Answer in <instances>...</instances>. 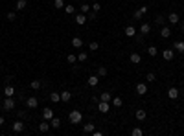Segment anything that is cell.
Instances as JSON below:
<instances>
[{
    "label": "cell",
    "instance_id": "obj_1",
    "mask_svg": "<svg viewBox=\"0 0 184 136\" xmlns=\"http://www.w3.org/2000/svg\"><path fill=\"white\" fill-rule=\"evenodd\" d=\"M68 120H70V123L77 125V123H81V122H83V114L79 112L77 109H74V110H70V114H68Z\"/></svg>",
    "mask_w": 184,
    "mask_h": 136
},
{
    "label": "cell",
    "instance_id": "obj_2",
    "mask_svg": "<svg viewBox=\"0 0 184 136\" xmlns=\"http://www.w3.org/2000/svg\"><path fill=\"white\" fill-rule=\"evenodd\" d=\"M26 107L28 109H37V105H39V99L35 98V96H29V98H26Z\"/></svg>",
    "mask_w": 184,
    "mask_h": 136
},
{
    "label": "cell",
    "instance_id": "obj_3",
    "mask_svg": "<svg viewBox=\"0 0 184 136\" xmlns=\"http://www.w3.org/2000/svg\"><path fill=\"white\" fill-rule=\"evenodd\" d=\"M2 109L4 110H13L15 109V99L13 98H6V99H4V103H2Z\"/></svg>",
    "mask_w": 184,
    "mask_h": 136
},
{
    "label": "cell",
    "instance_id": "obj_4",
    "mask_svg": "<svg viewBox=\"0 0 184 136\" xmlns=\"http://www.w3.org/2000/svg\"><path fill=\"white\" fill-rule=\"evenodd\" d=\"M98 110L103 114H107L109 110H111V105H109V101H98Z\"/></svg>",
    "mask_w": 184,
    "mask_h": 136
},
{
    "label": "cell",
    "instance_id": "obj_5",
    "mask_svg": "<svg viewBox=\"0 0 184 136\" xmlns=\"http://www.w3.org/2000/svg\"><path fill=\"white\" fill-rule=\"evenodd\" d=\"M162 57H164V61H173L175 52H173V50H162Z\"/></svg>",
    "mask_w": 184,
    "mask_h": 136
},
{
    "label": "cell",
    "instance_id": "obj_6",
    "mask_svg": "<svg viewBox=\"0 0 184 136\" xmlns=\"http://www.w3.org/2000/svg\"><path fill=\"white\" fill-rule=\"evenodd\" d=\"M136 94H138V96L147 94V85H146V83H136Z\"/></svg>",
    "mask_w": 184,
    "mask_h": 136
},
{
    "label": "cell",
    "instance_id": "obj_7",
    "mask_svg": "<svg viewBox=\"0 0 184 136\" xmlns=\"http://www.w3.org/2000/svg\"><path fill=\"white\" fill-rule=\"evenodd\" d=\"M179 94H181V92H179V88H177V87L168 88V98H170V99H177V98H179Z\"/></svg>",
    "mask_w": 184,
    "mask_h": 136
},
{
    "label": "cell",
    "instance_id": "obj_8",
    "mask_svg": "<svg viewBox=\"0 0 184 136\" xmlns=\"http://www.w3.org/2000/svg\"><path fill=\"white\" fill-rule=\"evenodd\" d=\"M168 22H170V24H179V22H181V17H179V15L173 11V13L168 15Z\"/></svg>",
    "mask_w": 184,
    "mask_h": 136
},
{
    "label": "cell",
    "instance_id": "obj_9",
    "mask_svg": "<svg viewBox=\"0 0 184 136\" xmlns=\"http://www.w3.org/2000/svg\"><path fill=\"white\" fill-rule=\"evenodd\" d=\"M11 129H13V133H22V131H24V123L21 122V120H17V122L11 125Z\"/></svg>",
    "mask_w": 184,
    "mask_h": 136
},
{
    "label": "cell",
    "instance_id": "obj_10",
    "mask_svg": "<svg viewBox=\"0 0 184 136\" xmlns=\"http://www.w3.org/2000/svg\"><path fill=\"white\" fill-rule=\"evenodd\" d=\"M170 35H171V28L164 24V26H162V29H160V37H162V39H168Z\"/></svg>",
    "mask_w": 184,
    "mask_h": 136
},
{
    "label": "cell",
    "instance_id": "obj_11",
    "mask_svg": "<svg viewBox=\"0 0 184 136\" xmlns=\"http://www.w3.org/2000/svg\"><path fill=\"white\" fill-rule=\"evenodd\" d=\"M87 21H88V18H87V15H85V13H77V15H76V22L79 24V26H83V24H85Z\"/></svg>",
    "mask_w": 184,
    "mask_h": 136
},
{
    "label": "cell",
    "instance_id": "obj_12",
    "mask_svg": "<svg viewBox=\"0 0 184 136\" xmlns=\"http://www.w3.org/2000/svg\"><path fill=\"white\" fill-rule=\"evenodd\" d=\"M129 59H131V63H133V64H140V63H142V55H140V53H136V52H135V53H131V57H129Z\"/></svg>",
    "mask_w": 184,
    "mask_h": 136
},
{
    "label": "cell",
    "instance_id": "obj_13",
    "mask_svg": "<svg viewBox=\"0 0 184 136\" xmlns=\"http://www.w3.org/2000/svg\"><path fill=\"white\" fill-rule=\"evenodd\" d=\"M146 13H147V8H146V6H142L140 9H136V11H135V18H138V21H140V18H142Z\"/></svg>",
    "mask_w": 184,
    "mask_h": 136
},
{
    "label": "cell",
    "instance_id": "obj_14",
    "mask_svg": "<svg viewBox=\"0 0 184 136\" xmlns=\"http://www.w3.org/2000/svg\"><path fill=\"white\" fill-rule=\"evenodd\" d=\"M87 83H88V87H96L99 83V75H90V77L87 79Z\"/></svg>",
    "mask_w": 184,
    "mask_h": 136
},
{
    "label": "cell",
    "instance_id": "obj_15",
    "mask_svg": "<svg viewBox=\"0 0 184 136\" xmlns=\"http://www.w3.org/2000/svg\"><path fill=\"white\" fill-rule=\"evenodd\" d=\"M70 99H72V94L68 92V90H63V92H61V101L63 103H68Z\"/></svg>",
    "mask_w": 184,
    "mask_h": 136
},
{
    "label": "cell",
    "instance_id": "obj_16",
    "mask_svg": "<svg viewBox=\"0 0 184 136\" xmlns=\"http://www.w3.org/2000/svg\"><path fill=\"white\" fill-rule=\"evenodd\" d=\"M135 116H136V120H138V122H144V120H146V110H144V109H136Z\"/></svg>",
    "mask_w": 184,
    "mask_h": 136
},
{
    "label": "cell",
    "instance_id": "obj_17",
    "mask_svg": "<svg viewBox=\"0 0 184 136\" xmlns=\"http://www.w3.org/2000/svg\"><path fill=\"white\" fill-rule=\"evenodd\" d=\"M42 118H44V120H48V122H50V120H52V118H53V110H52V109H48V107H46V109H44V110H42Z\"/></svg>",
    "mask_w": 184,
    "mask_h": 136
},
{
    "label": "cell",
    "instance_id": "obj_18",
    "mask_svg": "<svg viewBox=\"0 0 184 136\" xmlns=\"http://www.w3.org/2000/svg\"><path fill=\"white\" fill-rule=\"evenodd\" d=\"M26 6H28L26 0H17V4H15V9H17V11H22V9H26Z\"/></svg>",
    "mask_w": 184,
    "mask_h": 136
},
{
    "label": "cell",
    "instance_id": "obj_19",
    "mask_svg": "<svg viewBox=\"0 0 184 136\" xmlns=\"http://www.w3.org/2000/svg\"><path fill=\"white\" fill-rule=\"evenodd\" d=\"M4 96H6V98H13L15 96V88L11 87V85H8V87L4 88Z\"/></svg>",
    "mask_w": 184,
    "mask_h": 136
},
{
    "label": "cell",
    "instance_id": "obj_20",
    "mask_svg": "<svg viewBox=\"0 0 184 136\" xmlns=\"http://www.w3.org/2000/svg\"><path fill=\"white\" fill-rule=\"evenodd\" d=\"M39 131H41V133H48L50 131V122L48 120H44L42 123H39Z\"/></svg>",
    "mask_w": 184,
    "mask_h": 136
},
{
    "label": "cell",
    "instance_id": "obj_21",
    "mask_svg": "<svg viewBox=\"0 0 184 136\" xmlns=\"http://www.w3.org/2000/svg\"><path fill=\"white\" fill-rule=\"evenodd\" d=\"M50 127H52V129H59V127H61V120L53 116V118L50 120Z\"/></svg>",
    "mask_w": 184,
    "mask_h": 136
},
{
    "label": "cell",
    "instance_id": "obj_22",
    "mask_svg": "<svg viewBox=\"0 0 184 136\" xmlns=\"http://www.w3.org/2000/svg\"><path fill=\"white\" fill-rule=\"evenodd\" d=\"M99 101H112V94L111 92H101L99 94Z\"/></svg>",
    "mask_w": 184,
    "mask_h": 136
},
{
    "label": "cell",
    "instance_id": "obj_23",
    "mask_svg": "<svg viewBox=\"0 0 184 136\" xmlns=\"http://www.w3.org/2000/svg\"><path fill=\"white\" fill-rule=\"evenodd\" d=\"M50 101H52V103H59V101H61V94H59V92H52V94H50Z\"/></svg>",
    "mask_w": 184,
    "mask_h": 136
},
{
    "label": "cell",
    "instance_id": "obj_24",
    "mask_svg": "<svg viewBox=\"0 0 184 136\" xmlns=\"http://www.w3.org/2000/svg\"><path fill=\"white\" fill-rule=\"evenodd\" d=\"M173 48H175L177 52L184 53V41H177V42H173Z\"/></svg>",
    "mask_w": 184,
    "mask_h": 136
},
{
    "label": "cell",
    "instance_id": "obj_25",
    "mask_svg": "<svg viewBox=\"0 0 184 136\" xmlns=\"http://www.w3.org/2000/svg\"><path fill=\"white\" fill-rule=\"evenodd\" d=\"M149 31H151V26H149L147 22H144L142 26H140V33H142V35H147Z\"/></svg>",
    "mask_w": 184,
    "mask_h": 136
},
{
    "label": "cell",
    "instance_id": "obj_26",
    "mask_svg": "<svg viewBox=\"0 0 184 136\" xmlns=\"http://www.w3.org/2000/svg\"><path fill=\"white\" fill-rule=\"evenodd\" d=\"M72 46L79 50V48L83 46V41H81V39H79V37H74V39H72Z\"/></svg>",
    "mask_w": 184,
    "mask_h": 136
},
{
    "label": "cell",
    "instance_id": "obj_27",
    "mask_svg": "<svg viewBox=\"0 0 184 136\" xmlns=\"http://www.w3.org/2000/svg\"><path fill=\"white\" fill-rule=\"evenodd\" d=\"M125 35H127V37H135V35H136V28L127 26V28H125Z\"/></svg>",
    "mask_w": 184,
    "mask_h": 136
},
{
    "label": "cell",
    "instance_id": "obj_28",
    "mask_svg": "<svg viewBox=\"0 0 184 136\" xmlns=\"http://www.w3.org/2000/svg\"><path fill=\"white\" fill-rule=\"evenodd\" d=\"M90 11V4H81V6H79V13H88Z\"/></svg>",
    "mask_w": 184,
    "mask_h": 136
},
{
    "label": "cell",
    "instance_id": "obj_29",
    "mask_svg": "<svg viewBox=\"0 0 184 136\" xmlns=\"http://www.w3.org/2000/svg\"><path fill=\"white\" fill-rule=\"evenodd\" d=\"M29 87H31V90H39L41 88V81H39V79H33V81L29 83Z\"/></svg>",
    "mask_w": 184,
    "mask_h": 136
},
{
    "label": "cell",
    "instance_id": "obj_30",
    "mask_svg": "<svg viewBox=\"0 0 184 136\" xmlns=\"http://www.w3.org/2000/svg\"><path fill=\"white\" fill-rule=\"evenodd\" d=\"M87 57H88L87 52H79V53H77V61H79V63H85V61H87Z\"/></svg>",
    "mask_w": 184,
    "mask_h": 136
},
{
    "label": "cell",
    "instance_id": "obj_31",
    "mask_svg": "<svg viewBox=\"0 0 184 136\" xmlns=\"http://www.w3.org/2000/svg\"><path fill=\"white\" fill-rule=\"evenodd\" d=\"M83 131L85 133H94V123H85L83 125Z\"/></svg>",
    "mask_w": 184,
    "mask_h": 136
},
{
    "label": "cell",
    "instance_id": "obj_32",
    "mask_svg": "<svg viewBox=\"0 0 184 136\" xmlns=\"http://www.w3.org/2000/svg\"><path fill=\"white\" fill-rule=\"evenodd\" d=\"M112 105H114V107H122V98H120V96H114V98H112Z\"/></svg>",
    "mask_w": 184,
    "mask_h": 136
},
{
    "label": "cell",
    "instance_id": "obj_33",
    "mask_svg": "<svg viewBox=\"0 0 184 136\" xmlns=\"http://www.w3.org/2000/svg\"><path fill=\"white\" fill-rule=\"evenodd\" d=\"M66 61L70 63V64H74V63H77V55H74V53H70V55H66Z\"/></svg>",
    "mask_w": 184,
    "mask_h": 136
},
{
    "label": "cell",
    "instance_id": "obj_34",
    "mask_svg": "<svg viewBox=\"0 0 184 136\" xmlns=\"http://www.w3.org/2000/svg\"><path fill=\"white\" fill-rule=\"evenodd\" d=\"M53 8H55V9H63L64 2H63V0H53Z\"/></svg>",
    "mask_w": 184,
    "mask_h": 136
},
{
    "label": "cell",
    "instance_id": "obj_35",
    "mask_svg": "<svg viewBox=\"0 0 184 136\" xmlns=\"http://www.w3.org/2000/svg\"><path fill=\"white\" fill-rule=\"evenodd\" d=\"M131 134H133V136H142V134H144V131H142L140 127H135V129L131 131Z\"/></svg>",
    "mask_w": 184,
    "mask_h": 136
},
{
    "label": "cell",
    "instance_id": "obj_36",
    "mask_svg": "<svg viewBox=\"0 0 184 136\" xmlns=\"http://www.w3.org/2000/svg\"><path fill=\"white\" fill-rule=\"evenodd\" d=\"M155 22L158 24V26H164V24H166V18H164V17H162V15H158V17L155 18Z\"/></svg>",
    "mask_w": 184,
    "mask_h": 136
},
{
    "label": "cell",
    "instance_id": "obj_37",
    "mask_svg": "<svg viewBox=\"0 0 184 136\" xmlns=\"http://www.w3.org/2000/svg\"><path fill=\"white\" fill-rule=\"evenodd\" d=\"M98 75H99V77H105V75H107V68L105 66H99L98 68Z\"/></svg>",
    "mask_w": 184,
    "mask_h": 136
},
{
    "label": "cell",
    "instance_id": "obj_38",
    "mask_svg": "<svg viewBox=\"0 0 184 136\" xmlns=\"http://www.w3.org/2000/svg\"><path fill=\"white\" fill-rule=\"evenodd\" d=\"M147 53H149V55H151V57H155V55L158 53V50H157L155 46H149V48H147Z\"/></svg>",
    "mask_w": 184,
    "mask_h": 136
},
{
    "label": "cell",
    "instance_id": "obj_39",
    "mask_svg": "<svg viewBox=\"0 0 184 136\" xmlns=\"http://www.w3.org/2000/svg\"><path fill=\"white\" fill-rule=\"evenodd\" d=\"M146 79H147V81H149V83H153V81H157V77H155V74H153V72H149V74L146 75Z\"/></svg>",
    "mask_w": 184,
    "mask_h": 136
},
{
    "label": "cell",
    "instance_id": "obj_40",
    "mask_svg": "<svg viewBox=\"0 0 184 136\" xmlns=\"http://www.w3.org/2000/svg\"><path fill=\"white\" fill-rule=\"evenodd\" d=\"M64 11H66L68 15H72V13H76V8L74 6H64Z\"/></svg>",
    "mask_w": 184,
    "mask_h": 136
},
{
    "label": "cell",
    "instance_id": "obj_41",
    "mask_svg": "<svg viewBox=\"0 0 184 136\" xmlns=\"http://www.w3.org/2000/svg\"><path fill=\"white\" fill-rule=\"evenodd\" d=\"M87 15H88V21H96V17H98V13H96V11H88Z\"/></svg>",
    "mask_w": 184,
    "mask_h": 136
},
{
    "label": "cell",
    "instance_id": "obj_42",
    "mask_svg": "<svg viewBox=\"0 0 184 136\" xmlns=\"http://www.w3.org/2000/svg\"><path fill=\"white\" fill-rule=\"evenodd\" d=\"M99 9H101V4H98V2H96V4H92V11H96V13H98Z\"/></svg>",
    "mask_w": 184,
    "mask_h": 136
},
{
    "label": "cell",
    "instance_id": "obj_43",
    "mask_svg": "<svg viewBox=\"0 0 184 136\" xmlns=\"http://www.w3.org/2000/svg\"><path fill=\"white\" fill-rule=\"evenodd\" d=\"M17 18V15H15V11H9L8 13V21H15Z\"/></svg>",
    "mask_w": 184,
    "mask_h": 136
},
{
    "label": "cell",
    "instance_id": "obj_44",
    "mask_svg": "<svg viewBox=\"0 0 184 136\" xmlns=\"http://www.w3.org/2000/svg\"><path fill=\"white\" fill-rule=\"evenodd\" d=\"M88 48H90V50H98V48H99V44H98V42H94V41H92L90 44H88Z\"/></svg>",
    "mask_w": 184,
    "mask_h": 136
},
{
    "label": "cell",
    "instance_id": "obj_45",
    "mask_svg": "<svg viewBox=\"0 0 184 136\" xmlns=\"http://www.w3.org/2000/svg\"><path fill=\"white\" fill-rule=\"evenodd\" d=\"M18 118H21V120L26 118V112H24V110H18Z\"/></svg>",
    "mask_w": 184,
    "mask_h": 136
},
{
    "label": "cell",
    "instance_id": "obj_46",
    "mask_svg": "<svg viewBox=\"0 0 184 136\" xmlns=\"http://www.w3.org/2000/svg\"><path fill=\"white\" fill-rule=\"evenodd\" d=\"M2 125H4V118H2V116H0V127H2Z\"/></svg>",
    "mask_w": 184,
    "mask_h": 136
},
{
    "label": "cell",
    "instance_id": "obj_47",
    "mask_svg": "<svg viewBox=\"0 0 184 136\" xmlns=\"http://www.w3.org/2000/svg\"><path fill=\"white\" fill-rule=\"evenodd\" d=\"M181 31H184V21L181 22Z\"/></svg>",
    "mask_w": 184,
    "mask_h": 136
}]
</instances>
